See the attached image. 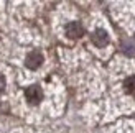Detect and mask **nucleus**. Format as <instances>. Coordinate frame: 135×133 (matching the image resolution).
<instances>
[{
  "mask_svg": "<svg viewBox=\"0 0 135 133\" xmlns=\"http://www.w3.org/2000/svg\"><path fill=\"white\" fill-rule=\"evenodd\" d=\"M25 97H26V100H28L30 104L36 105L43 99V90L40 89L38 85H31V87H28V89L25 90Z\"/></svg>",
  "mask_w": 135,
  "mask_h": 133,
  "instance_id": "obj_1",
  "label": "nucleus"
},
{
  "mask_svg": "<svg viewBox=\"0 0 135 133\" xmlns=\"http://www.w3.org/2000/svg\"><path fill=\"white\" fill-rule=\"evenodd\" d=\"M41 63H43V54L38 51H31L25 59V64L28 69H38L41 66Z\"/></svg>",
  "mask_w": 135,
  "mask_h": 133,
  "instance_id": "obj_2",
  "label": "nucleus"
},
{
  "mask_svg": "<svg viewBox=\"0 0 135 133\" xmlns=\"http://www.w3.org/2000/svg\"><path fill=\"white\" fill-rule=\"evenodd\" d=\"M66 35L73 38V39H76V38H81L84 35V28H83V25H81L79 22H71V23H68L66 25Z\"/></svg>",
  "mask_w": 135,
  "mask_h": 133,
  "instance_id": "obj_3",
  "label": "nucleus"
},
{
  "mask_svg": "<svg viewBox=\"0 0 135 133\" xmlns=\"http://www.w3.org/2000/svg\"><path fill=\"white\" fill-rule=\"evenodd\" d=\"M91 39L97 48H104V46L109 43V35H107V31H104V30H96L92 33Z\"/></svg>",
  "mask_w": 135,
  "mask_h": 133,
  "instance_id": "obj_4",
  "label": "nucleus"
},
{
  "mask_svg": "<svg viewBox=\"0 0 135 133\" xmlns=\"http://www.w3.org/2000/svg\"><path fill=\"white\" fill-rule=\"evenodd\" d=\"M124 87H125V90L129 92V94H135V76H130V77L125 79Z\"/></svg>",
  "mask_w": 135,
  "mask_h": 133,
  "instance_id": "obj_5",
  "label": "nucleus"
},
{
  "mask_svg": "<svg viewBox=\"0 0 135 133\" xmlns=\"http://www.w3.org/2000/svg\"><path fill=\"white\" fill-rule=\"evenodd\" d=\"M3 87H5V77L0 74V90H3Z\"/></svg>",
  "mask_w": 135,
  "mask_h": 133,
  "instance_id": "obj_6",
  "label": "nucleus"
}]
</instances>
